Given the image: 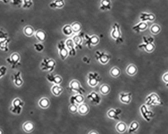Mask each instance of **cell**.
<instances>
[{"label": "cell", "mask_w": 168, "mask_h": 134, "mask_svg": "<svg viewBox=\"0 0 168 134\" xmlns=\"http://www.w3.org/2000/svg\"><path fill=\"white\" fill-rule=\"evenodd\" d=\"M71 27H72V30H73V32L74 33L78 34L80 32V31L82 29V26L81 25V23L78 22H74L71 24Z\"/></svg>", "instance_id": "obj_36"}, {"label": "cell", "mask_w": 168, "mask_h": 134, "mask_svg": "<svg viewBox=\"0 0 168 134\" xmlns=\"http://www.w3.org/2000/svg\"><path fill=\"white\" fill-rule=\"evenodd\" d=\"M88 134H99L98 132L96 130H92L88 133Z\"/></svg>", "instance_id": "obj_48"}, {"label": "cell", "mask_w": 168, "mask_h": 134, "mask_svg": "<svg viewBox=\"0 0 168 134\" xmlns=\"http://www.w3.org/2000/svg\"><path fill=\"white\" fill-rule=\"evenodd\" d=\"M6 62L11 66L12 69H15L20 65V56L17 52H14L6 59Z\"/></svg>", "instance_id": "obj_8"}, {"label": "cell", "mask_w": 168, "mask_h": 134, "mask_svg": "<svg viewBox=\"0 0 168 134\" xmlns=\"http://www.w3.org/2000/svg\"><path fill=\"white\" fill-rule=\"evenodd\" d=\"M85 44L87 47L91 49L92 46H95L100 42V39L97 35H93L92 36L87 34L84 35Z\"/></svg>", "instance_id": "obj_9"}, {"label": "cell", "mask_w": 168, "mask_h": 134, "mask_svg": "<svg viewBox=\"0 0 168 134\" xmlns=\"http://www.w3.org/2000/svg\"><path fill=\"white\" fill-rule=\"evenodd\" d=\"M115 129L119 133L122 134L127 130V126L123 122H119L115 126Z\"/></svg>", "instance_id": "obj_29"}, {"label": "cell", "mask_w": 168, "mask_h": 134, "mask_svg": "<svg viewBox=\"0 0 168 134\" xmlns=\"http://www.w3.org/2000/svg\"><path fill=\"white\" fill-rule=\"evenodd\" d=\"M119 100L124 104H129L132 99V93L131 92H121L119 93Z\"/></svg>", "instance_id": "obj_21"}, {"label": "cell", "mask_w": 168, "mask_h": 134, "mask_svg": "<svg viewBox=\"0 0 168 134\" xmlns=\"http://www.w3.org/2000/svg\"><path fill=\"white\" fill-rule=\"evenodd\" d=\"M7 68L5 66L0 67V79L6 74Z\"/></svg>", "instance_id": "obj_43"}, {"label": "cell", "mask_w": 168, "mask_h": 134, "mask_svg": "<svg viewBox=\"0 0 168 134\" xmlns=\"http://www.w3.org/2000/svg\"><path fill=\"white\" fill-rule=\"evenodd\" d=\"M140 125L137 121L132 122L129 125L128 128V133L129 134H133L137 132L139 128Z\"/></svg>", "instance_id": "obj_34"}, {"label": "cell", "mask_w": 168, "mask_h": 134, "mask_svg": "<svg viewBox=\"0 0 168 134\" xmlns=\"http://www.w3.org/2000/svg\"><path fill=\"white\" fill-rule=\"evenodd\" d=\"M112 4L110 0H101L100 2V9L102 11L110 10Z\"/></svg>", "instance_id": "obj_27"}, {"label": "cell", "mask_w": 168, "mask_h": 134, "mask_svg": "<svg viewBox=\"0 0 168 134\" xmlns=\"http://www.w3.org/2000/svg\"><path fill=\"white\" fill-rule=\"evenodd\" d=\"M59 56L63 61L65 60L69 56V52L65 46V42L61 41L59 42L57 45Z\"/></svg>", "instance_id": "obj_10"}, {"label": "cell", "mask_w": 168, "mask_h": 134, "mask_svg": "<svg viewBox=\"0 0 168 134\" xmlns=\"http://www.w3.org/2000/svg\"><path fill=\"white\" fill-rule=\"evenodd\" d=\"M7 38H8V33L6 32L2 29H0V41Z\"/></svg>", "instance_id": "obj_44"}, {"label": "cell", "mask_w": 168, "mask_h": 134, "mask_svg": "<svg viewBox=\"0 0 168 134\" xmlns=\"http://www.w3.org/2000/svg\"><path fill=\"white\" fill-rule=\"evenodd\" d=\"M110 75L113 78H118L121 74V71H120V69L117 67H114L111 68L110 71Z\"/></svg>", "instance_id": "obj_38"}, {"label": "cell", "mask_w": 168, "mask_h": 134, "mask_svg": "<svg viewBox=\"0 0 168 134\" xmlns=\"http://www.w3.org/2000/svg\"><path fill=\"white\" fill-rule=\"evenodd\" d=\"M101 81V77L97 72H89L87 76V83L91 87L98 86Z\"/></svg>", "instance_id": "obj_5"}, {"label": "cell", "mask_w": 168, "mask_h": 134, "mask_svg": "<svg viewBox=\"0 0 168 134\" xmlns=\"http://www.w3.org/2000/svg\"><path fill=\"white\" fill-rule=\"evenodd\" d=\"M148 27V24L146 22H141L132 26V29L136 33H140L145 31Z\"/></svg>", "instance_id": "obj_22"}, {"label": "cell", "mask_w": 168, "mask_h": 134, "mask_svg": "<svg viewBox=\"0 0 168 134\" xmlns=\"http://www.w3.org/2000/svg\"><path fill=\"white\" fill-rule=\"evenodd\" d=\"M65 43L68 52H69V56L71 57L75 56L77 54V52H76V50H77L75 47V46H74L72 38L67 39L65 41Z\"/></svg>", "instance_id": "obj_15"}, {"label": "cell", "mask_w": 168, "mask_h": 134, "mask_svg": "<svg viewBox=\"0 0 168 134\" xmlns=\"http://www.w3.org/2000/svg\"><path fill=\"white\" fill-rule=\"evenodd\" d=\"M23 32L26 36L28 37H31L34 35L35 31L32 26H26L23 29Z\"/></svg>", "instance_id": "obj_37"}, {"label": "cell", "mask_w": 168, "mask_h": 134, "mask_svg": "<svg viewBox=\"0 0 168 134\" xmlns=\"http://www.w3.org/2000/svg\"><path fill=\"white\" fill-rule=\"evenodd\" d=\"M140 112L142 115L143 119H145L146 121H150V119H151V117L152 116V114H153V113L147 109V107L146 105L143 104L140 107Z\"/></svg>", "instance_id": "obj_20"}, {"label": "cell", "mask_w": 168, "mask_h": 134, "mask_svg": "<svg viewBox=\"0 0 168 134\" xmlns=\"http://www.w3.org/2000/svg\"><path fill=\"white\" fill-rule=\"evenodd\" d=\"M12 79L15 85L17 87H20L23 84V80L21 77V72L20 71L14 73L12 75Z\"/></svg>", "instance_id": "obj_18"}, {"label": "cell", "mask_w": 168, "mask_h": 134, "mask_svg": "<svg viewBox=\"0 0 168 134\" xmlns=\"http://www.w3.org/2000/svg\"><path fill=\"white\" fill-rule=\"evenodd\" d=\"M82 60L84 62L88 64H90V61H91L90 58L87 56H85L84 57H83Z\"/></svg>", "instance_id": "obj_47"}, {"label": "cell", "mask_w": 168, "mask_h": 134, "mask_svg": "<svg viewBox=\"0 0 168 134\" xmlns=\"http://www.w3.org/2000/svg\"><path fill=\"white\" fill-rule=\"evenodd\" d=\"M0 1L3 2V3H5V4L9 3L10 1V0H0Z\"/></svg>", "instance_id": "obj_49"}, {"label": "cell", "mask_w": 168, "mask_h": 134, "mask_svg": "<svg viewBox=\"0 0 168 134\" xmlns=\"http://www.w3.org/2000/svg\"><path fill=\"white\" fill-rule=\"evenodd\" d=\"M161 31V28L160 25H158L157 24H152L150 27V31L153 34L156 35V34H159V33Z\"/></svg>", "instance_id": "obj_39"}, {"label": "cell", "mask_w": 168, "mask_h": 134, "mask_svg": "<svg viewBox=\"0 0 168 134\" xmlns=\"http://www.w3.org/2000/svg\"><path fill=\"white\" fill-rule=\"evenodd\" d=\"M143 43L138 45V48L141 50H143L146 51V52H152L155 49V45L154 44L155 39L154 37H142Z\"/></svg>", "instance_id": "obj_1"}, {"label": "cell", "mask_w": 168, "mask_h": 134, "mask_svg": "<svg viewBox=\"0 0 168 134\" xmlns=\"http://www.w3.org/2000/svg\"><path fill=\"white\" fill-rule=\"evenodd\" d=\"M64 91V89L60 85L54 84L51 88V92L55 97H59Z\"/></svg>", "instance_id": "obj_28"}, {"label": "cell", "mask_w": 168, "mask_h": 134, "mask_svg": "<svg viewBox=\"0 0 168 134\" xmlns=\"http://www.w3.org/2000/svg\"><path fill=\"white\" fill-rule=\"evenodd\" d=\"M96 60L98 61L102 65H106L108 64L110 60H111V55L103 52L96 51L95 54Z\"/></svg>", "instance_id": "obj_7"}, {"label": "cell", "mask_w": 168, "mask_h": 134, "mask_svg": "<svg viewBox=\"0 0 168 134\" xmlns=\"http://www.w3.org/2000/svg\"><path fill=\"white\" fill-rule=\"evenodd\" d=\"M84 35L85 34L83 32H79L76 35H74L72 38L73 42L74 43L76 50L79 49L82 50L83 48L82 45L84 40Z\"/></svg>", "instance_id": "obj_11"}, {"label": "cell", "mask_w": 168, "mask_h": 134, "mask_svg": "<svg viewBox=\"0 0 168 134\" xmlns=\"http://www.w3.org/2000/svg\"><path fill=\"white\" fill-rule=\"evenodd\" d=\"M160 99L156 93H151L146 99V104L148 106H156L161 104Z\"/></svg>", "instance_id": "obj_12"}, {"label": "cell", "mask_w": 168, "mask_h": 134, "mask_svg": "<svg viewBox=\"0 0 168 134\" xmlns=\"http://www.w3.org/2000/svg\"><path fill=\"white\" fill-rule=\"evenodd\" d=\"M32 5V0H23L22 7L24 9H29Z\"/></svg>", "instance_id": "obj_41"}, {"label": "cell", "mask_w": 168, "mask_h": 134, "mask_svg": "<svg viewBox=\"0 0 168 134\" xmlns=\"http://www.w3.org/2000/svg\"><path fill=\"white\" fill-rule=\"evenodd\" d=\"M156 19V16L152 13H148L146 12H142L140 14V19L142 22H152Z\"/></svg>", "instance_id": "obj_19"}, {"label": "cell", "mask_w": 168, "mask_h": 134, "mask_svg": "<svg viewBox=\"0 0 168 134\" xmlns=\"http://www.w3.org/2000/svg\"><path fill=\"white\" fill-rule=\"evenodd\" d=\"M65 5L64 0H55L50 4V7L52 9H56V8H63Z\"/></svg>", "instance_id": "obj_30"}, {"label": "cell", "mask_w": 168, "mask_h": 134, "mask_svg": "<svg viewBox=\"0 0 168 134\" xmlns=\"http://www.w3.org/2000/svg\"><path fill=\"white\" fill-rule=\"evenodd\" d=\"M111 37L114 39L116 43H121L123 42L122 34H121V28L118 23L116 22L112 26L111 32Z\"/></svg>", "instance_id": "obj_3"}, {"label": "cell", "mask_w": 168, "mask_h": 134, "mask_svg": "<svg viewBox=\"0 0 168 134\" xmlns=\"http://www.w3.org/2000/svg\"><path fill=\"white\" fill-rule=\"evenodd\" d=\"M85 101V98L83 95L76 94L75 95H72L70 98V104H81L84 103Z\"/></svg>", "instance_id": "obj_17"}, {"label": "cell", "mask_w": 168, "mask_h": 134, "mask_svg": "<svg viewBox=\"0 0 168 134\" xmlns=\"http://www.w3.org/2000/svg\"><path fill=\"white\" fill-rule=\"evenodd\" d=\"M24 102L19 98H15L12 101L10 111L12 113L15 115H20L22 112Z\"/></svg>", "instance_id": "obj_4"}, {"label": "cell", "mask_w": 168, "mask_h": 134, "mask_svg": "<svg viewBox=\"0 0 168 134\" xmlns=\"http://www.w3.org/2000/svg\"><path fill=\"white\" fill-rule=\"evenodd\" d=\"M0 134H4V132L1 128H0Z\"/></svg>", "instance_id": "obj_50"}, {"label": "cell", "mask_w": 168, "mask_h": 134, "mask_svg": "<svg viewBox=\"0 0 168 134\" xmlns=\"http://www.w3.org/2000/svg\"><path fill=\"white\" fill-rule=\"evenodd\" d=\"M87 98L95 105H99L101 102L102 98L100 95L96 91H92L88 95H87Z\"/></svg>", "instance_id": "obj_14"}, {"label": "cell", "mask_w": 168, "mask_h": 134, "mask_svg": "<svg viewBox=\"0 0 168 134\" xmlns=\"http://www.w3.org/2000/svg\"><path fill=\"white\" fill-rule=\"evenodd\" d=\"M11 3L14 6L21 5L23 4V0H11Z\"/></svg>", "instance_id": "obj_45"}, {"label": "cell", "mask_w": 168, "mask_h": 134, "mask_svg": "<svg viewBox=\"0 0 168 134\" xmlns=\"http://www.w3.org/2000/svg\"><path fill=\"white\" fill-rule=\"evenodd\" d=\"M62 32L63 34L67 37L70 36L73 33L71 25L70 24H65V25H64L62 28Z\"/></svg>", "instance_id": "obj_35"}, {"label": "cell", "mask_w": 168, "mask_h": 134, "mask_svg": "<svg viewBox=\"0 0 168 134\" xmlns=\"http://www.w3.org/2000/svg\"><path fill=\"white\" fill-rule=\"evenodd\" d=\"M22 129L26 133H30L34 130L35 126L31 121H26L23 124Z\"/></svg>", "instance_id": "obj_25"}, {"label": "cell", "mask_w": 168, "mask_h": 134, "mask_svg": "<svg viewBox=\"0 0 168 134\" xmlns=\"http://www.w3.org/2000/svg\"><path fill=\"white\" fill-rule=\"evenodd\" d=\"M99 91L102 95H107L111 91V87L109 85L107 84H103L101 85L99 88Z\"/></svg>", "instance_id": "obj_33"}, {"label": "cell", "mask_w": 168, "mask_h": 134, "mask_svg": "<svg viewBox=\"0 0 168 134\" xmlns=\"http://www.w3.org/2000/svg\"><path fill=\"white\" fill-rule=\"evenodd\" d=\"M33 46H34V50L36 51L37 52H41L45 50V46L41 42L34 43Z\"/></svg>", "instance_id": "obj_40"}, {"label": "cell", "mask_w": 168, "mask_h": 134, "mask_svg": "<svg viewBox=\"0 0 168 134\" xmlns=\"http://www.w3.org/2000/svg\"><path fill=\"white\" fill-rule=\"evenodd\" d=\"M89 111H90V107L87 104L83 103L79 106L78 112L79 113V115L85 116L89 113Z\"/></svg>", "instance_id": "obj_24"}, {"label": "cell", "mask_w": 168, "mask_h": 134, "mask_svg": "<svg viewBox=\"0 0 168 134\" xmlns=\"http://www.w3.org/2000/svg\"><path fill=\"white\" fill-rule=\"evenodd\" d=\"M69 88L70 91L81 95H83L86 92L85 89L81 85V83L76 79L72 80L70 82Z\"/></svg>", "instance_id": "obj_6"}, {"label": "cell", "mask_w": 168, "mask_h": 134, "mask_svg": "<svg viewBox=\"0 0 168 134\" xmlns=\"http://www.w3.org/2000/svg\"><path fill=\"white\" fill-rule=\"evenodd\" d=\"M126 72L128 75L133 76L135 75L137 72V68L134 64H130L127 67Z\"/></svg>", "instance_id": "obj_31"}, {"label": "cell", "mask_w": 168, "mask_h": 134, "mask_svg": "<svg viewBox=\"0 0 168 134\" xmlns=\"http://www.w3.org/2000/svg\"><path fill=\"white\" fill-rule=\"evenodd\" d=\"M56 65V62L54 59L45 57L41 62L40 67L42 71L51 73L54 71Z\"/></svg>", "instance_id": "obj_2"}, {"label": "cell", "mask_w": 168, "mask_h": 134, "mask_svg": "<svg viewBox=\"0 0 168 134\" xmlns=\"http://www.w3.org/2000/svg\"><path fill=\"white\" fill-rule=\"evenodd\" d=\"M69 109L70 112L73 114H75L78 112V107L77 106V104H70L69 107Z\"/></svg>", "instance_id": "obj_42"}, {"label": "cell", "mask_w": 168, "mask_h": 134, "mask_svg": "<svg viewBox=\"0 0 168 134\" xmlns=\"http://www.w3.org/2000/svg\"><path fill=\"white\" fill-rule=\"evenodd\" d=\"M10 42V39L9 38L0 41V49L5 52H8L9 51L8 44Z\"/></svg>", "instance_id": "obj_32"}, {"label": "cell", "mask_w": 168, "mask_h": 134, "mask_svg": "<svg viewBox=\"0 0 168 134\" xmlns=\"http://www.w3.org/2000/svg\"><path fill=\"white\" fill-rule=\"evenodd\" d=\"M38 106L42 109H46L50 107V99L46 97H42L38 100Z\"/></svg>", "instance_id": "obj_26"}, {"label": "cell", "mask_w": 168, "mask_h": 134, "mask_svg": "<svg viewBox=\"0 0 168 134\" xmlns=\"http://www.w3.org/2000/svg\"><path fill=\"white\" fill-rule=\"evenodd\" d=\"M34 35L35 38L41 42H45L47 38V34L45 31L42 30H38L35 31Z\"/></svg>", "instance_id": "obj_23"}, {"label": "cell", "mask_w": 168, "mask_h": 134, "mask_svg": "<svg viewBox=\"0 0 168 134\" xmlns=\"http://www.w3.org/2000/svg\"><path fill=\"white\" fill-rule=\"evenodd\" d=\"M163 81L167 83V86L168 87V71L165 73L163 76Z\"/></svg>", "instance_id": "obj_46"}, {"label": "cell", "mask_w": 168, "mask_h": 134, "mask_svg": "<svg viewBox=\"0 0 168 134\" xmlns=\"http://www.w3.org/2000/svg\"><path fill=\"white\" fill-rule=\"evenodd\" d=\"M46 78L48 82L54 84L60 85L63 82V78L59 75L53 74L52 73L48 74L46 76Z\"/></svg>", "instance_id": "obj_16"}, {"label": "cell", "mask_w": 168, "mask_h": 134, "mask_svg": "<svg viewBox=\"0 0 168 134\" xmlns=\"http://www.w3.org/2000/svg\"><path fill=\"white\" fill-rule=\"evenodd\" d=\"M122 113V110L120 108H111L109 109L107 112V116L108 118L114 120H119L120 119V116Z\"/></svg>", "instance_id": "obj_13"}]
</instances>
